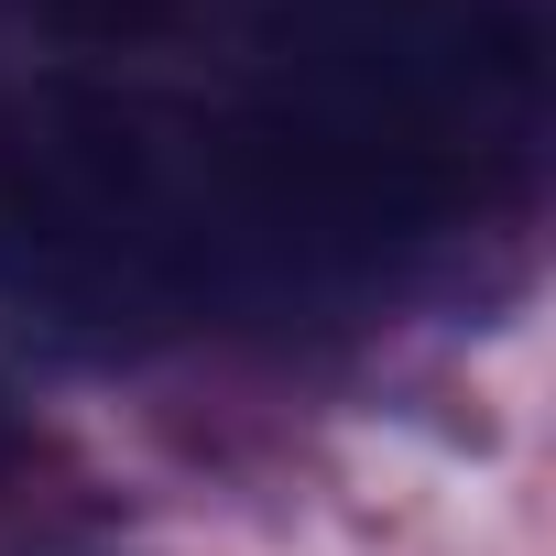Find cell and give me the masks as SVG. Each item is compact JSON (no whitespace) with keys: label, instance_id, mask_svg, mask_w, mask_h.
Here are the masks:
<instances>
[{"label":"cell","instance_id":"cell-1","mask_svg":"<svg viewBox=\"0 0 556 556\" xmlns=\"http://www.w3.org/2000/svg\"><path fill=\"white\" fill-rule=\"evenodd\" d=\"M295 99L469 175L480 153H523L545 34L534 0H295Z\"/></svg>","mask_w":556,"mask_h":556},{"label":"cell","instance_id":"cell-2","mask_svg":"<svg viewBox=\"0 0 556 556\" xmlns=\"http://www.w3.org/2000/svg\"><path fill=\"white\" fill-rule=\"evenodd\" d=\"M23 23L77 45V55H142V45H175L197 23V0H23Z\"/></svg>","mask_w":556,"mask_h":556},{"label":"cell","instance_id":"cell-3","mask_svg":"<svg viewBox=\"0 0 556 556\" xmlns=\"http://www.w3.org/2000/svg\"><path fill=\"white\" fill-rule=\"evenodd\" d=\"M12 458H23V404H12V382H0V480H12Z\"/></svg>","mask_w":556,"mask_h":556}]
</instances>
